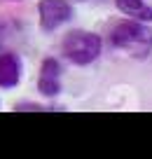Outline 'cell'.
I'll list each match as a JSON object with an SVG mask.
<instances>
[{
    "instance_id": "5b68a950",
    "label": "cell",
    "mask_w": 152,
    "mask_h": 159,
    "mask_svg": "<svg viewBox=\"0 0 152 159\" xmlns=\"http://www.w3.org/2000/svg\"><path fill=\"white\" fill-rule=\"evenodd\" d=\"M24 73L19 54L14 52H0V89H14Z\"/></svg>"
},
{
    "instance_id": "6da1fadb",
    "label": "cell",
    "mask_w": 152,
    "mask_h": 159,
    "mask_svg": "<svg viewBox=\"0 0 152 159\" xmlns=\"http://www.w3.org/2000/svg\"><path fill=\"white\" fill-rule=\"evenodd\" d=\"M105 40L115 49L129 54L131 59L145 61L152 54V26L138 19H115L105 30Z\"/></svg>"
},
{
    "instance_id": "3957f363",
    "label": "cell",
    "mask_w": 152,
    "mask_h": 159,
    "mask_svg": "<svg viewBox=\"0 0 152 159\" xmlns=\"http://www.w3.org/2000/svg\"><path fill=\"white\" fill-rule=\"evenodd\" d=\"M75 10L68 0H40L38 2V19H40V28L44 33L61 28L63 24H68L73 19Z\"/></svg>"
},
{
    "instance_id": "8992f818",
    "label": "cell",
    "mask_w": 152,
    "mask_h": 159,
    "mask_svg": "<svg viewBox=\"0 0 152 159\" xmlns=\"http://www.w3.org/2000/svg\"><path fill=\"white\" fill-rule=\"evenodd\" d=\"M115 5L129 19H138V21H145V24H152V7L147 5L145 0H115Z\"/></svg>"
},
{
    "instance_id": "7a4b0ae2",
    "label": "cell",
    "mask_w": 152,
    "mask_h": 159,
    "mask_svg": "<svg viewBox=\"0 0 152 159\" xmlns=\"http://www.w3.org/2000/svg\"><path fill=\"white\" fill-rule=\"evenodd\" d=\"M61 52L63 56L75 66H89L101 59L103 54V38L91 30L73 28L61 40Z\"/></svg>"
},
{
    "instance_id": "52a82bcc",
    "label": "cell",
    "mask_w": 152,
    "mask_h": 159,
    "mask_svg": "<svg viewBox=\"0 0 152 159\" xmlns=\"http://www.w3.org/2000/svg\"><path fill=\"white\" fill-rule=\"evenodd\" d=\"M14 110H16V112H19V110H21V112H24V110H28V112H40V110H44V108H42L40 103H30V101H21V103H16V105H14Z\"/></svg>"
},
{
    "instance_id": "277c9868",
    "label": "cell",
    "mask_w": 152,
    "mask_h": 159,
    "mask_svg": "<svg viewBox=\"0 0 152 159\" xmlns=\"http://www.w3.org/2000/svg\"><path fill=\"white\" fill-rule=\"evenodd\" d=\"M61 63L54 56H47L42 59L40 66V77H38V91L44 98H54L61 94Z\"/></svg>"
}]
</instances>
